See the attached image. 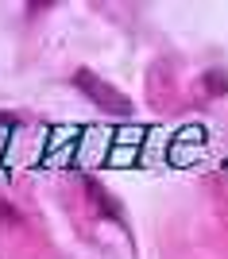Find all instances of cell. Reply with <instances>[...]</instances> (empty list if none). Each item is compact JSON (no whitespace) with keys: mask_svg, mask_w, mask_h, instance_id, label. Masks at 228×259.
Instances as JSON below:
<instances>
[{"mask_svg":"<svg viewBox=\"0 0 228 259\" xmlns=\"http://www.w3.org/2000/svg\"><path fill=\"white\" fill-rule=\"evenodd\" d=\"M74 85L81 89L93 105H101L105 112H112V116H131V101L124 97L116 85H109L101 74H93V70H77V74H74Z\"/></svg>","mask_w":228,"mask_h":259,"instance_id":"cell-1","label":"cell"},{"mask_svg":"<svg viewBox=\"0 0 228 259\" xmlns=\"http://www.w3.org/2000/svg\"><path fill=\"white\" fill-rule=\"evenodd\" d=\"M85 194H89V201L101 209V217H109V221H116V225H124V209H120V201L105 190V186L97 182V178H89L85 182Z\"/></svg>","mask_w":228,"mask_h":259,"instance_id":"cell-2","label":"cell"},{"mask_svg":"<svg viewBox=\"0 0 228 259\" xmlns=\"http://www.w3.org/2000/svg\"><path fill=\"white\" fill-rule=\"evenodd\" d=\"M0 221H4V225H20L23 217H20V209L12 205V201H4V197H0Z\"/></svg>","mask_w":228,"mask_h":259,"instance_id":"cell-3","label":"cell"},{"mask_svg":"<svg viewBox=\"0 0 228 259\" xmlns=\"http://www.w3.org/2000/svg\"><path fill=\"white\" fill-rule=\"evenodd\" d=\"M205 89H217V93H224V89H228V77H224V74H205Z\"/></svg>","mask_w":228,"mask_h":259,"instance_id":"cell-4","label":"cell"}]
</instances>
